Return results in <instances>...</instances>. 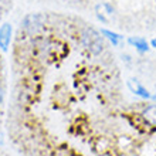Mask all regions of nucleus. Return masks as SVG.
Instances as JSON below:
<instances>
[{
	"label": "nucleus",
	"mask_w": 156,
	"mask_h": 156,
	"mask_svg": "<svg viewBox=\"0 0 156 156\" xmlns=\"http://www.w3.org/2000/svg\"><path fill=\"white\" fill-rule=\"evenodd\" d=\"M82 44L91 54L94 55H99L105 50V41H104V36H101V33H98L92 27H87L82 31Z\"/></svg>",
	"instance_id": "1"
},
{
	"label": "nucleus",
	"mask_w": 156,
	"mask_h": 156,
	"mask_svg": "<svg viewBox=\"0 0 156 156\" xmlns=\"http://www.w3.org/2000/svg\"><path fill=\"white\" fill-rule=\"evenodd\" d=\"M95 14L98 17V20L104 23H114L116 19V12L109 3H98L95 6Z\"/></svg>",
	"instance_id": "2"
},
{
	"label": "nucleus",
	"mask_w": 156,
	"mask_h": 156,
	"mask_svg": "<svg viewBox=\"0 0 156 156\" xmlns=\"http://www.w3.org/2000/svg\"><path fill=\"white\" fill-rule=\"evenodd\" d=\"M43 21H44V17L41 14H30L24 19L23 21V27H24L29 33H36L41 26H43Z\"/></svg>",
	"instance_id": "3"
},
{
	"label": "nucleus",
	"mask_w": 156,
	"mask_h": 156,
	"mask_svg": "<svg viewBox=\"0 0 156 156\" xmlns=\"http://www.w3.org/2000/svg\"><path fill=\"white\" fill-rule=\"evenodd\" d=\"M12 41V26L9 23H4L0 27V48L2 51H7L9 50V44Z\"/></svg>",
	"instance_id": "4"
},
{
	"label": "nucleus",
	"mask_w": 156,
	"mask_h": 156,
	"mask_svg": "<svg viewBox=\"0 0 156 156\" xmlns=\"http://www.w3.org/2000/svg\"><path fill=\"white\" fill-rule=\"evenodd\" d=\"M128 87H129V90H131L133 94L139 95L142 98H151L149 91L146 90L139 81H136V80H129V81H128Z\"/></svg>",
	"instance_id": "5"
},
{
	"label": "nucleus",
	"mask_w": 156,
	"mask_h": 156,
	"mask_svg": "<svg viewBox=\"0 0 156 156\" xmlns=\"http://www.w3.org/2000/svg\"><path fill=\"white\" fill-rule=\"evenodd\" d=\"M128 41H129V44H132L136 50H138V51H140V53H145V51H148V50H149L148 41L144 40V38H140V37H131Z\"/></svg>",
	"instance_id": "6"
},
{
	"label": "nucleus",
	"mask_w": 156,
	"mask_h": 156,
	"mask_svg": "<svg viewBox=\"0 0 156 156\" xmlns=\"http://www.w3.org/2000/svg\"><path fill=\"white\" fill-rule=\"evenodd\" d=\"M142 115L146 119V122L152 123V125H156V105H151V107H148L146 109H144Z\"/></svg>",
	"instance_id": "7"
},
{
	"label": "nucleus",
	"mask_w": 156,
	"mask_h": 156,
	"mask_svg": "<svg viewBox=\"0 0 156 156\" xmlns=\"http://www.w3.org/2000/svg\"><path fill=\"white\" fill-rule=\"evenodd\" d=\"M101 34L104 37H107L114 45H119V43L123 40L122 36H119V34L114 33V31H109V30H101Z\"/></svg>",
	"instance_id": "8"
},
{
	"label": "nucleus",
	"mask_w": 156,
	"mask_h": 156,
	"mask_svg": "<svg viewBox=\"0 0 156 156\" xmlns=\"http://www.w3.org/2000/svg\"><path fill=\"white\" fill-rule=\"evenodd\" d=\"M2 102H3V91L0 88V105H2Z\"/></svg>",
	"instance_id": "9"
},
{
	"label": "nucleus",
	"mask_w": 156,
	"mask_h": 156,
	"mask_svg": "<svg viewBox=\"0 0 156 156\" xmlns=\"http://www.w3.org/2000/svg\"><path fill=\"white\" fill-rule=\"evenodd\" d=\"M152 45H153V47H155V48H156V38H153V40H152Z\"/></svg>",
	"instance_id": "10"
},
{
	"label": "nucleus",
	"mask_w": 156,
	"mask_h": 156,
	"mask_svg": "<svg viewBox=\"0 0 156 156\" xmlns=\"http://www.w3.org/2000/svg\"><path fill=\"white\" fill-rule=\"evenodd\" d=\"M153 98H155V99H156V95H155V97H153Z\"/></svg>",
	"instance_id": "11"
}]
</instances>
